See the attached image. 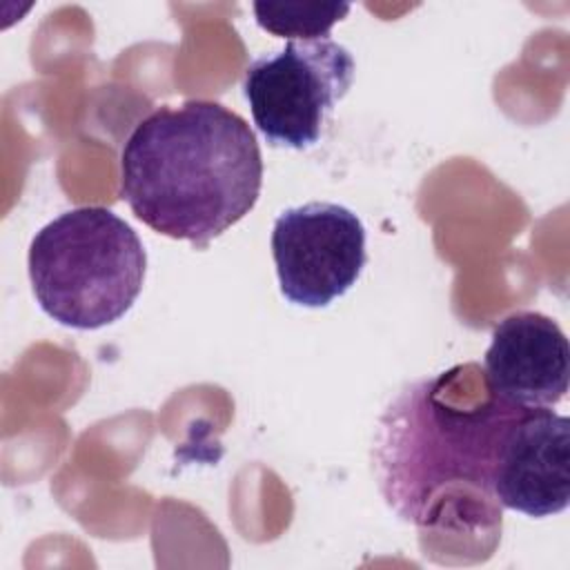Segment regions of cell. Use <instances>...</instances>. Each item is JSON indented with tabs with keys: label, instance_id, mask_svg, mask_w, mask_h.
Returning <instances> with one entry per match:
<instances>
[{
	"label": "cell",
	"instance_id": "cell-1",
	"mask_svg": "<svg viewBox=\"0 0 570 570\" xmlns=\"http://www.w3.org/2000/svg\"><path fill=\"white\" fill-rule=\"evenodd\" d=\"M470 363L405 383L383 410L372 470L387 508L419 528L456 517H492L501 505L492 492L497 452L508 428L530 407L499 399L483 372L463 392Z\"/></svg>",
	"mask_w": 570,
	"mask_h": 570
},
{
	"label": "cell",
	"instance_id": "cell-2",
	"mask_svg": "<svg viewBox=\"0 0 570 570\" xmlns=\"http://www.w3.org/2000/svg\"><path fill=\"white\" fill-rule=\"evenodd\" d=\"M263 187V156L243 116L214 100L163 105L120 151V194L154 232L205 249L247 216Z\"/></svg>",
	"mask_w": 570,
	"mask_h": 570
},
{
	"label": "cell",
	"instance_id": "cell-3",
	"mask_svg": "<svg viewBox=\"0 0 570 570\" xmlns=\"http://www.w3.org/2000/svg\"><path fill=\"white\" fill-rule=\"evenodd\" d=\"M29 281L40 309L73 330L116 323L138 298L147 254L118 214L85 205L47 223L29 245Z\"/></svg>",
	"mask_w": 570,
	"mask_h": 570
},
{
	"label": "cell",
	"instance_id": "cell-4",
	"mask_svg": "<svg viewBox=\"0 0 570 570\" xmlns=\"http://www.w3.org/2000/svg\"><path fill=\"white\" fill-rule=\"evenodd\" d=\"M354 71L352 53L332 38L287 40L281 51L252 60L243 73L254 125L274 147L316 145Z\"/></svg>",
	"mask_w": 570,
	"mask_h": 570
},
{
	"label": "cell",
	"instance_id": "cell-5",
	"mask_svg": "<svg viewBox=\"0 0 570 570\" xmlns=\"http://www.w3.org/2000/svg\"><path fill=\"white\" fill-rule=\"evenodd\" d=\"M272 256L289 303L325 307L358 281L367 261L365 227L336 203L287 207L274 220Z\"/></svg>",
	"mask_w": 570,
	"mask_h": 570
},
{
	"label": "cell",
	"instance_id": "cell-6",
	"mask_svg": "<svg viewBox=\"0 0 570 570\" xmlns=\"http://www.w3.org/2000/svg\"><path fill=\"white\" fill-rule=\"evenodd\" d=\"M492 492L501 508L550 517L570 501V421L550 407L525 410L503 434Z\"/></svg>",
	"mask_w": 570,
	"mask_h": 570
},
{
	"label": "cell",
	"instance_id": "cell-7",
	"mask_svg": "<svg viewBox=\"0 0 570 570\" xmlns=\"http://www.w3.org/2000/svg\"><path fill=\"white\" fill-rule=\"evenodd\" d=\"M488 387L519 407H552L568 392L570 345L557 321L541 312H512L492 330L483 358Z\"/></svg>",
	"mask_w": 570,
	"mask_h": 570
},
{
	"label": "cell",
	"instance_id": "cell-8",
	"mask_svg": "<svg viewBox=\"0 0 570 570\" xmlns=\"http://www.w3.org/2000/svg\"><path fill=\"white\" fill-rule=\"evenodd\" d=\"M347 13V2H254L258 27L289 40L327 38Z\"/></svg>",
	"mask_w": 570,
	"mask_h": 570
}]
</instances>
